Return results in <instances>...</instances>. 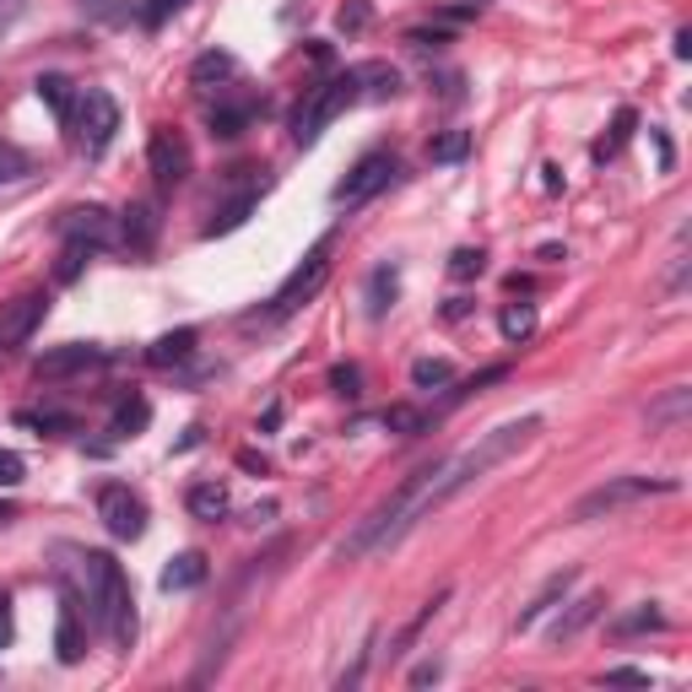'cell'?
<instances>
[{"instance_id": "7dc6e473", "label": "cell", "mask_w": 692, "mask_h": 692, "mask_svg": "<svg viewBox=\"0 0 692 692\" xmlns=\"http://www.w3.org/2000/svg\"><path fill=\"white\" fill-rule=\"evenodd\" d=\"M439 677H444V665H439V660H428V665H417V671H411V688H428V682H439Z\"/></svg>"}, {"instance_id": "8d00e7d4", "label": "cell", "mask_w": 692, "mask_h": 692, "mask_svg": "<svg viewBox=\"0 0 692 692\" xmlns=\"http://www.w3.org/2000/svg\"><path fill=\"white\" fill-rule=\"evenodd\" d=\"M93 22H103V28H119V22H130V0H76Z\"/></svg>"}, {"instance_id": "4316f807", "label": "cell", "mask_w": 692, "mask_h": 692, "mask_svg": "<svg viewBox=\"0 0 692 692\" xmlns=\"http://www.w3.org/2000/svg\"><path fill=\"white\" fill-rule=\"evenodd\" d=\"M497 331H503V342H531L536 336V303H508L503 314H497Z\"/></svg>"}, {"instance_id": "484cf974", "label": "cell", "mask_w": 692, "mask_h": 692, "mask_svg": "<svg viewBox=\"0 0 692 692\" xmlns=\"http://www.w3.org/2000/svg\"><path fill=\"white\" fill-rule=\"evenodd\" d=\"M611 633H617V639H633V633H665V611L643 600V606H633L628 617L611 622Z\"/></svg>"}, {"instance_id": "4dcf8cb0", "label": "cell", "mask_w": 692, "mask_h": 692, "mask_svg": "<svg viewBox=\"0 0 692 692\" xmlns=\"http://www.w3.org/2000/svg\"><path fill=\"white\" fill-rule=\"evenodd\" d=\"M449 600V590H439L433 595V600H428V606H422V611H417V617H411V622H406V628H400L396 639H390V649H385V654H390V660H400V654H406V649H411V643H417V633H422V628H428V622H433V611H439V606H444Z\"/></svg>"}, {"instance_id": "bcb514c9", "label": "cell", "mask_w": 692, "mask_h": 692, "mask_svg": "<svg viewBox=\"0 0 692 692\" xmlns=\"http://www.w3.org/2000/svg\"><path fill=\"white\" fill-rule=\"evenodd\" d=\"M606 682H628V688H649V671H633V665H611Z\"/></svg>"}, {"instance_id": "d4e9b609", "label": "cell", "mask_w": 692, "mask_h": 692, "mask_svg": "<svg viewBox=\"0 0 692 692\" xmlns=\"http://www.w3.org/2000/svg\"><path fill=\"white\" fill-rule=\"evenodd\" d=\"M688 411H692V390H682V385H677V390H665V396L649 406V428H654V433H660V428H677Z\"/></svg>"}, {"instance_id": "ffe728a7", "label": "cell", "mask_w": 692, "mask_h": 692, "mask_svg": "<svg viewBox=\"0 0 692 692\" xmlns=\"http://www.w3.org/2000/svg\"><path fill=\"white\" fill-rule=\"evenodd\" d=\"M568 585H574V574H568V568H563V574H552L542 590H536V600L520 611V622H514V628H520V633H525V628H536V617H546V611H552V606L568 595Z\"/></svg>"}, {"instance_id": "74e56055", "label": "cell", "mask_w": 692, "mask_h": 692, "mask_svg": "<svg viewBox=\"0 0 692 692\" xmlns=\"http://www.w3.org/2000/svg\"><path fill=\"white\" fill-rule=\"evenodd\" d=\"M17 422L39 428V433H76V417H65V411H22Z\"/></svg>"}, {"instance_id": "8fae6325", "label": "cell", "mask_w": 692, "mask_h": 692, "mask_svg": "<svg viewBox=\"0 0 692 692\" xmlns=\"http://www.w3.org/2000/svg\"><path fill=\"white\" fill-rule=\"evenodd\" d=\"M103 363H108V352H103L98 342H65V346H50V352L33 363V379L54 385V379L87 374V368H103Z\"/></svg>"}, {"instance_id": "db71d44e", "label": "cell", "mask_w": 692, "mask_h": 692, "mask_svg": "<svg viewBox=\"0 0 692 692\" xmlns=\"http://www.w3.org/2000/svg\"><path fill=\"white\" fill-rule=\"evenodd\" d=\"M476 6H487V0H471V11H476Z\"/></svg>"}, {"instance_id": "9a60e30c", "label": "cell", "mask_w": 692, "mask_h": 692, "mask_svg": "<svg viewBox=\"0 0 692 692\" xmlns=\"http://www.w3.org/2000/svg\"><path fill=\"white\" fill-rule=\"evenodd\" d=\"M600 611H606V595H600V590L579 595V600H568V611H557V622L546 628V643H568V639H579V633L590 628Z\"/></svg>"}, {"instance_id": "cb8c5ba5", "label": "cell", "mask_w": 692, "mask_h": 692, "mask_svg": "<svg viewBox=\"0 0 692 692\" xmlns=\"http://www.w3.org/2000/svg\"><path fill=\"white\" fill-rule=\"evenodd\" d=\"M396 293H400L396 265H379V271L368 276V314H374V319H385V314L396 308Z\"/></svg>"}, {"instance_id": "7c38bea8", "label": "cell", "mask_w": 692, "mask_h": 692, "mask_svg": "<svg viewBox=\"0 0 692 692\" xmlns=\"http://www.w3.org/2000/svg\"><path fill=\"white\" fill-rule=\"evenodd\" d=\"M82 595L71 590H60V617H54V654H60V665H76L82 654H87V622H82Z\"/></svg>"}, {"instance_id": "277c9868", "label": "cell", "mask_w": 692, "mask_h": 692, "mask_svg": "<svg viewBox=\"0 0 692 692\" xmlns=\"http://www.w3.org/2000/svg\"><path fill=\"white\" fill-rule=\"evenodd\" d=\"M352 103H363V87H357V71H336V76H325V82H314L303 103H297L293 114V141L297 147H314L336 119H342Z\"/></svg>"}, {"instance_id": "681fc988", "label": "cell", "mask_w": 692, "mask_h": 692, "mask_svg": "<svg viewBox=\"0 0 692 692\" xmlns=\"http://www.w3.org/2000/svg\"><path fill=\"white\" fill-rule=\"evenodd\" d=\"M17 17H22V0H0V33H6Z\"/></svg>"}, {"instance_id": "2e32d148", "label": "cell", "mask_w": 692, "mask_h": 692, "mask_svg": "<svg viewBox=\"0 0 692 692\" xmlns=\"http://www.w3.org/2000/svg\"><path fill=\"white\" fill-rule=\"evenodd\" d=\"M196 331L190 325H179V331H168V336H157V342L147 346V363L151 368H179V363H190L196 357Z\"/></svg>"}, {"instance_id": "e575fe53", "label": "cell", "mask_w": 692, "mask_h": 692, "mask_svg": "<svg viewBox=\"0 0 692 692\" xmlns=\"http://www.w3.org/2000/svg\"><path fill=\"white\" fill-rule=\"evenodd\" d=\"M249 119H254V103H228L211 114V136H244Z\"/></svg>"}, {"instance_id": "603a6c76", "label": "cell", "mask_w": 692, "mask_h": 692, "mask_svg": "<svg viewBox=\"0 0 692 692\" xmlns=\"http://www.w3.org/2000/svg\"><path fill=\"white\" fill-rule=\"evenodd\" d=\"M260 206V190H244L239 200H228V206H217V217L206 222V239H217V233H233V228H244L249 211Z\"/></svg>"}, {"instance_id": "f35d334b", "label": "cell", "mask_w": 692, "mask_h": 692, "mask_svg": "<svg viewBox=\"0 0 692 692\" xmlns=\"http://www.w3.org/2000/svg\"><path fill=\"white\" fill-rule=\"evenodd\" d=\"M331 390L346 396V400H357L363 396V368H357V363H336V368H331Z\"/></svg>"}, {"instance_id": "f1b7e54d", "label": "cell", "mask_w": 692, "mask_h": 692, "mask_svg": "<svg viewBox=\"0 0 692 692\" xmlns=\"http://www.w3.org/2000/svg\"><path fill=\"white\" fill-rule=\"evenodd\" d=\"M228 76H239V60H233L228 50L200 54L196 65H190V82H196V87H211V82H228Z\"/></svg>"}, {"instance_id": "3957f363", "label": "cell", "mask_w": 692, "mask_h": 692, "mask_svg": "<svg viewBox=\"0 0 692 692\" xmlns=\"http://www.w3.org/2000/svg\"><path fill=\"white\" fill-rule=\"evenodd\" d=\"M82 585H87V622H98L114 639V649H130L136 643V595H130L125 568L108 552H87L82 557Z\"/></svg>"}, {"instance_id": "b9f144b4", "label": "cell", "mask_w": 692, "mask_h": 692, "mask_svg": "<svg viewBox=\"0 0 692 692\" xmlns=\"http://www.w3.org/2000/svg\"><path fill=\"white\" fill-rule=\"evenodd\" d=\"M28 174V157L11 147V141H0V185H11V179H22Z\"/></svg>"}, {"instance_id": "836d02e7", "label": "cell", "mask_w": 692, "mask_h": 692, "mask_svg": "<svg viewBox=\"0 0 692 692\" xmlns=\"http://www.w3.org/2000/svg\"><path fill=\"white\" fill-rule=\"evenodd\" d=\"M471 151V130H444L428 141V162H460Z\"/></svg>"}, {"instance_id": "60d3db41", "label": "cell", "mask_w": 692, "mask_h": 692, "mask_svg": "<svg viewBox=\"0 0 692 692\" xmlns=\"http://www.w3.org/2000/svg\"><path fill=\"white\" fill-rule=\"evenodd\" d=\"M336 22H342V33H363V28L374 22V6H368V0H352V6H342Z\"/></svg>"}, {"instance_id": "6da1fadb", "label": "cell", "mask_w": 692, "mask_h": 692, "mask_svg": "<svg viewBox=\"0 0 692 692\" xmlns=\"http://www.w3.org/2000/svg\"><path fill=\"white\" fill-rule=\"evenodd\" d=\"M536 433H542V417H520V422H503V428H493L482 444L460 449L454 460H439V476H433V487H428V497H422V520H433L444 503H454L465 487H476L493 465L514 460L525 444H536Z\"/></svg>"}, {"instance_id": "f6af8a7d", "label": "cell", "mask_w": 692, "mask_h": 692, "mask_svg": "<svg viewBox=\"0 0 692 692\" xmlns=\"http://www.w3.org/2000/svg\"><path fill=\"white\" fill-rule=\"evenodd\" d=\"M22 471H28V465H22V454L0 449V487H17V482H22Z\"/></svg>"}, {"instance_id": "8992f818", "label": "cell", "mask_w": 692, "mask_h": 692, "mask_svg": "<svg viewBox=\"0 0 692 692\" xmlns=\"http://www.w3.org/2000/svg\"><path fill=\"white\" fill-rule=\"evenodd\" d=\"M71 125H76V147L87 151V157H103L108 141H114V130H119V103L108 98V93H98V87H87V93H76Z\"/></svg>"}, {"instance_id": "f5cc1de1", "label": "cell", "mask_w": 692, "mask_h": 692, "mask_svg": "<svg viewBox=\"0 0 692 692\" xmlns=\"http://www.w3.org/2000/svg\"><path fill=\"white\" fill-rule=\"evenodd\" d=\"M6 520H11V503H0V525H6Z\"/></svg>"}, {"instance_id": "5bb4252c", "label": "cell", "mask_w": 692, "mask_h": 692, "mask_svg": "<svg viewBox=\"0 0 692 692\" xmlns=\"http://www.w3.org/2000/svg\"><path fill=\"white\" fill-rule=\"evenodd\" d=\"M60 239H65V244L103 249L114 239V217H108L103 206H71V211L60 217Z\"/></svg>"}, {"instance_id": "7bdbcfd3", "label": "cell", "mask_w": 692, "mask_h": 692, "mask_svg": "<svg viewBox=\"0 0 692 692\" xmlns=\"http://www.w3.org/2000/svg\"><path fill=\"white\" fill-rule=\"evenodd\" d=\"M185 6H190V0H147V6H141V22L157 28L162 17H174V11H185Z\"/></svg>"}, {"instance_id": "d6986e66", "label": "cell", "mask_w": 692, "mask_h": 692, "mask_svg": "<svg viewBox=\"0 0 692 692\" xmlns=\"http://www.w3.org/2000/svg\"><path fill=\"white\" fill-rule=\"evenodd\" d=\"M633 130H639V108H617V114H611V130L595 141V162H611L617 151L633 141Z\"/></svg>"}, {"instance_id": "5b68a950", "label": "cell", "mask_w": 692, "mask_h": 692, "mask_svg": "<svg viewBox=\"0 0 692 692\" xmlns=\"http://www.w3.org/2000/svg\"><path fill=\"white\" fill-rule=\"evenodd\" d=\"M677 487H682L677 476H611V482L590 487L574 503V520H600V514H617L628 503H643V497H654V493H677Z\"/></svg>"}, {"instance_id": "9c48e42d", "label": "cell", "mask_w": 692, "mask_h": 692, "mask_svg": "<svg viewBox=\"0 0 692 692\" xmlns=\"http://www.w3.org/2000/svg\"><path fill=\"white\" fill-rule=\"evenodd\" d=\"M98 520L114 542H136L147 531V503L130 493L125 482H108V487H98Z\"/></svg>"}, {"instance_id": "44dd1931", "label": "cell", "mask_w": 692, "mask_h": 692, "mask_svg": "<svg viewBox=\"0 0 692 692\" xmlns=\"http://www.w3.org/2000/svg\"><path fill=\"white\" fill-rule=\"evenodd\" d=\"M151 239H157V206H147V200H130V206H125V244H130V249H151Z\"/></svg>"}, {"instance_id": "f907efd6", "label": "cell", "mask_w": 692, "mask_h": 692, "mask_svg": "<svg viewBox=\"0 0 692 692\" xmlns=\"http://www.w3.org/2000/svg\"><path fill=\"white\" fill-rule=\"evenodd\" d=\"M671 54H677V60H688V54H692V28H677V44H671Z\"/></svg>"}, {"instance_id": "f546056e", "label": "cell", "mask_w": 692, "mask_h": 692, "mask_svg": "<svg viewBox=\"0 0 692 692\" xmlns=\"http://www.w3.org/2000/svg\"><path fill=\"white\" fill-rule=\"evenodd\" d=\"M185 503H190L196 520H222V514H228V487H222V482H200V487H190Z\"/></svg>"}, {"instance_id": "c3c4849f", "label": "cell", "mask_w": 692, "mask_h": 692, "mask_svg": "<svg viewBox=\"0 0 692 692\" xmlns=\"http://www.w3.org/2000/svg\"><path fill=\"white\" fill-rule=\"evenodd\" d=\"M11 643V595H0V649Z\"/></svg>"}, {"instance_id": "83f0119b", "label": "cell", "mask_w": 692, "mask_h": 692, "mask_svg": "<svg viewBox=\"0 0 692 692\" xmlns=\"http://www.w3.org/2000/svg\"><path fill=\"white\" fill-rule=\"evenodd\" d=\"M33 93H39V103H50L54 114L71 125V114H76V87H71L65 76H39V82H33Z\"/></svg>"}, {"instance_id": "7a4b0ae2", "label": "cell", "mask_w": 692, "mask_h": 692, "mask_svg": "<svg viewBox=\"0 0 692 692\" xmlns=\"http://www.w3.org/2000/svg\"><path fill=\"white\" fill-rule=\"evenodd\" d=\"M433 476H439V460H428V465H417L411 476H400L396 487H390V497H379L357 525H352V536L342 542V563H357V557H368V552H390V546L422 520V497H428V487H433Z\"/></svg>"}, {"instance_id": "7402d4cb", "label": "cell", "mask_w": 692, "mask_h": 692, "mask_svg": "<svg viewBox=\"0 0 692 692\" xmlns=\"http://www.w3.org/2000/svg\"><path fill=\"white\" fill-rule=\"evenodd\" d=\"M147 422H151L147 396H125L119 406H114V422H108V433H114V439H136Z\"/></svg>"}, {"instance_id": "d590c367", "label": "cell", "mask_w": 692, "mask_h": 692, "mask_svg": "<svg viewBox=\"0 0 692 692\" xmlns=\"http://www.w3.org/2000/svg\"><path fill=\"white\" fill-rule=\"evenodd\" d=\"M482 271H487V249H454L449 254V276L454 282H476Z\"/></svg>"}, {"instance_id": "ab89813d", "label": "cell", "mask_w": 692, "mask_h": 692, "mask_svg": "<svg viewBox=\"0 0 692 692\" xmlns=\"http://www.w3.org/2000/svg\"><path fill=\"white\" fill-rule=\"evenodd\" d=\"M87 254H93L87 244H65V254H60V265H54V276H60V282H76V271L87 265Z\"/></svg>"}, {"instance_id": "ac0fdd59", "label": "cell", "mask_w": 692, "mask_h": 692, "mask_svg": "<svg viewBox=\"0 0 692 692\" xmlns=\"http://www.w3.org/2000/svg\"><path fill=\"white\" fill-rule=\"evenodd\" d=\"M357 71V87H363V98L385 103L400 93V71L396 65H385V60H368V65H352Z\"/></svg>"}, {"instance_id": "ee69618b", "label": "cell", "mask_w": 692, "mask_h": 692, "mask_svg": "<svg viewBox=\"0 0 692 692\" xmlns=\"http://www.w3.org/2000/svg\"><path fill=\"white\" fill-rule=\"evenodd\" d=\"M406 44H411V50H444L449 33H444V28H433V33H428V28H411V33H406Z\"/></svg>"}, {"instance_id": "816d5d0a", "label": "cell", "mask_w": 692, "mask_h": 692, "mask_svg": "<svg viewBox=\"0 0 692 692\" xmlns=\"http://www.w3.org/2000/svg\"><path fill=\"white\" fill-rule=\"evenodd\" d=\"M542 260H552V265H557V260H568V249H563V244H542Z\"/></svg>"}, {"instance_id": "e0dca14e", "label": "cell", "mask_w": 692, "mask_h": 692, "mask_svg": "<svg viewBox=\"0 0 692 692\" xmlns=\"http://www.w3.org/2000/svg\"><path fill=\"white\" fill-rule=\"evenodd\" d=\"M157 585L168 595H185V590H196V585H206V557H200V552H179V557L162 568Z\"/></svg>"}, {"instance_id": "ba28073f", "label": "cell", "mask_w": 692, "mask_h": 692, "mask_svg": "<svg viewBox=\"0 0 692 692\" xmlns=\"http://www.w3.org/2000/svg\"><path fill=\"white\" fill-rule=\"evenodd\" d=\"M325 276H331V239L325 244H314L308 254H303V265H297L293 276L276 287V297H271V314L282 319V314H293V308H303L308 297L325 287Z\"/></svg>"}, {"instance_id": "30bf717a", "label": "cell", "mask_w": 692, "mask_h": 692, "mask_svg": "<svg viewBox=\"0 0 692 692\" xmlns=\"http://www.w3.org/2000/svg\"><path fill=\"white\" fill-rule=\"evenodd\" d=\"M44 314H50V297L44 293H17L11 303H0V352L28 346V336L44 325Z\"/></svg>"}, {"instance_id": "1f68e13d", "label": "cell", "mask_w": 692, "mask_h": 692, "mask_svg": "<svg viewBox=\"0 0 692 692\" xmlns=\"http://www.w3.org/2000/svg\"><path fill=\"white\" fill-rule=\"evenodd\" d=\"M449 379H454V363H449V357H417V363H411V385H417V390H444Z\"/></svg>"}, {"instance_id": "4fadbf2b", "label": "cell", "mask_w": 692, "mask_h": 692, "mask_svg": "<svg viewBox=\"0 0 692 692\" xmlns=\"http://www.w3.org/2000/svg\"><path fill=\"white\" fill-rule=\"evenodd\" d=\"M147 162H151V174H157V185H162V190L185 185V174H190V147H185V136L157 130V136H151V147H147Z\"/></svg>"}, {"instance_id": "52a82bcc", "label": "cell", "mask_w": 692, "mask_h": 692, "mask_svg": "<svg viewBox=\"0 0 692 692\" xmlns=\"http://www.w3.org/2000/svg\"><path fill=\"white\" fill-rule=\"evenodd\" d=\"M396 174H400L396 151H368V157H357V162H352V174H346L342 185L331 190V200H336V206H363V200H374L379 190H390V185H396Z\"/></svg>"}, {"instance_id": "d6a6232c", "label": "cell", "mask_w": 692, "mask_h": 692, "mask_svg": "<svg viewBox=\"0 0 692 692\" xmlns=\"http://www.w3.org/2000/svg\"><path fill=\"white\" fill-rule=\"evenodd\" d=\"M428 411L422 406H385V428L390 433H400V439H417V433H428Z\"/></svg>"}]
</instances>
